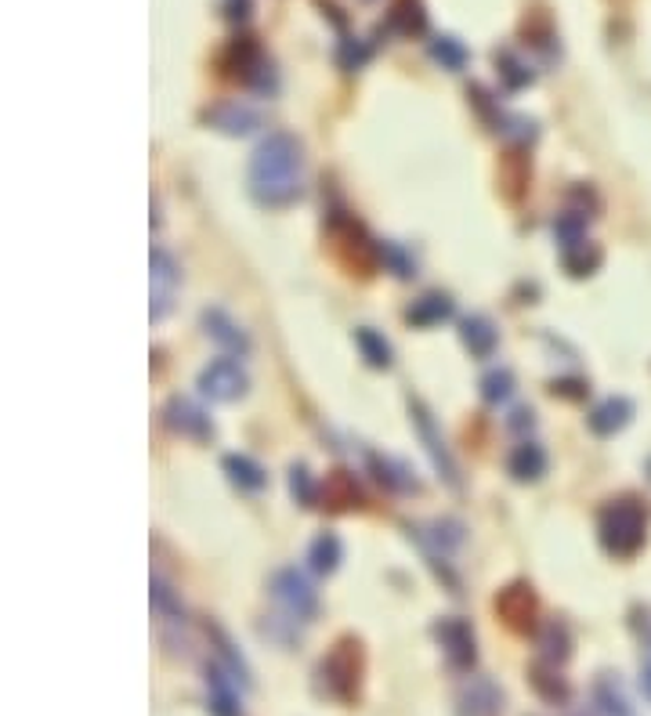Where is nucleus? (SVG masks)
<instances>
[{
    "label": "nucleus",
    "mask_w": 651,
    "mask_h": 716,
    "mask_svg": "<svg viewBox=\"0 0 651 716\" xmlns=\"http://www.w3.org/2000/svg\"><path fill=\"white\" fill-rule=\"evenodd\" d=\"M381 257L387 260V265H391V268H395V276H402V279H409V276H416V271H413V260H409L406 254H402V250H398V246H395V243H384V246H381Z\"/></svg>",
    "instance_id": "f704fd0d"
},
{
    "label": "nucleus",
    "mask_w": 651,
    "mask_h": 716,
    "mask_svg": "<svg viewBox=\"0 0 651 716\" xmlns=\"http://www.w3.org/2000/svg\"><path fill=\"white\" fill-rule=\"evenodd\" d=\"M452 316V297H446V293H424L420 301H413L409 304V311H406V319L413 322V325H438V322H446Z\"/></svg>",
    "instance_id": "4be33fe9"
},
{
    "label": "nucleus",
    "mask_w": 651,
    "mask_h": 716,
    "mask_svg": "<svg viewBox=\"0 0 651 716\" xmlns=\"http://www.w3.org/2000/svg\"><path fill=\"white\" fill-rule=\"evenodd\" d=\"M506 471H511L514 481H540L546 474V452L536 441H521L514 446V452L506 456Z\"/></svg>",
    "instance_id": "2eb2a0df"
},
{
    "label": "nucleus",
    "mask_w": 651,
    "mask_h": 716,
    "mask_svg": "<svg viewBox=\"0 0 651 716\" xmlns=\"http://www.w3.org/2000/svg\"><path fill=\"white\" fill-rule=\"evenodd\" d=\"M322 492H326V503L337 506V511H344V506H362V489L348 471H333L326 478Z\"/></svg>",
    "instance_id": "5701e85b"
},
{
    "label": "nucleus",
    "mask_w": 651,
    "mask_h": 716,
    "mask_svg": "<svg viewBox=\"0 0 651 716\" xmlns=\"http://www.w3.org/2000/svg\"><path fill=\"white\" fill-rule=\"evenodd\" d=\"M149 271H152V322L167 319V311L174 304V290L181 282V271H178V260L156 246L152 257H149Z\"/></svg>",
    "instance_id": "1a4fd4ad"
},
{
    "label": "nucleus",
    "mask_w": 651,
    "mask_h": 716,
    "mask_svg": "<svg viewBox=\"0 0 651 716\" xmlns=\"http://www.w3.org/2000/svg\"><path fill=\"white\" fill-rule=\"evenodd\" d=\"M206 120H211L217 130H225V135H250V130L260 124V116L250 106H239V101H225V106H217V109L206 113Z\"/></svg>",
    "instance_id": "412c9836"
},
{
    "label": "nucleus",
    "mask_w": 651,
    "mask_h": 716,
    "mask_svg": "<svg viewBox=\"0 0 651 716\" xmlns=\"http://www.w3.org/2000/svg\"><path fill=\"white\" fill-rule=\"evenodd\" d=\"M362 670H366V659H362V644L355 637H341L333 644L330 655L322 659L319 676L326 684V695L337 702H355L359 687H362Z\"/></svg>",
    "instance_id": "7ed1b4c3"
},
{
    "label": "nucleus",
    "mask_w": 651,
    "mask_h": 716,
    "mask_svg": "<svg viewBox=\"0 0 651 716\" xmlns=\"http://www.w3.org/2000/svg\"><path fill=\"white\" fill-rule=\"evenodd\" d=\"M409 416H413V427H416V435H420L427 456H431L438 478L446 481L449 489H460V467H456V460H452V452L446 446V438H441V431H438L431 409H427L420 398H413L409 402Z\"/></svg>",
    "instance_id": "39448f33"
},
{
    "label": "nucleus",
    "mask_w": 651,
    "mask_h": 716,
    "mask_svg": "<svg viewBox=\"0 0 651 716\" xmlns=\"http://www.w3.org/2000/svg\"><path fill=\"white\" fill-rule=\"evenodd\" d=\"M630 416H633V402L630 398H608L590 413V431L608 438V435L622 431V427L630 424Z\"/></svg>",
    "instance_id": "a211bd4d"
},
{
    "label": "nucleus",
    "mask_w": 651,
    "mask_h": 716,
    "mask_svg": "<svg viewBox=\"0 0 651 716\" xmlns=\"http://www.w3.org/2000/svg\"><path fill=\"white\" fill-rule=\"evenodd\" d=\"M200 322H203V333L211 336L214 344H221L228 351V355H250V336H246V330L228 316V311H221V308H206L203 316H200Z\"/></svg>",
    "instance_id": "f8f14e48"
},
{
    "label": "nucleus",
    "mask_w": 651,
    "mask_h": 716,
    "mask_svg": "<svg viewBox=\"0 0 651 716\" xmlns=\"http://www.w3.org/2000/svg\"><path fill=\"white\" fill-rule=\"evenodd\" d=\"M271 601L282 608L290 622H311L319 616V590L297 568H279L271 576Z\"/></svg>",
    "instance_id": "20e7f679"
},
{
    "label": "nucleus",
    "mask_w": 651,
    "mask_h": 716,
    "mask_svg": "<svg viewBox=\"0 0 651 716\" xmlns=\"http://www.w3.org/2000/svg\"><path fill=\"white\" fill-rule=\"evenodd\" d=\"M431 58L446 65V70H463L471 55H467V47L456 41V36H435V41H431Z\"/></svg>",
    "instance_id": "c756f323"
},
{
    "label": "nucleus",
    "mask_w": 651,
    "mask_h": 716,
    "mask_svg": "<svg viewBox=\"0 0 651 716\" xmlns=\"http://www.w3.org/2000/svg\"><path fill=\"white\" fill-rule=\"evenodd\" d=\"M641 692L651 702V637H648V648H644V659H641Z\"/></svg>",
    "instance_id": "c9c22d12"
},
{
    "label": "nucleus",
    "mask_w": 651,
    "mask_h": 716,
    "mask_svg": "<svg viewBox=\"0 0 651 716\" xmlns=\"http://www.w3.org/2000/svg\"><path fill=\"white\" fill-rule=\"evenodd\" d=\"M225 474L232 485H239L243 492H260L268 485V474H265V467H260L257 460H250V456H243V452H228L225 460Z\"/></svg>",
    "instance_id": "6ab92c4d"
},
{
    "label": "nucleus",
    "mask_w": 651,
    "mask_h": 716,
    "mask_svg": "<svg viewBox=\"0 0 651 716\" xmlns=\"http://www.w3.org/2000/svg\"><path fill=\"white\" fill-rule=\"evenodd\" d=\"M497 611L506 619V627L514 630H532L536 627V594H532L529 583H511L506 590H500L497 597Z\"/></svg>",
    "instance_id": "ddd939ff"
},
{
    "label": "nucleus",
    "mask_w": 651,
    "mask_h": 716,
    "mask_svg": "<svg viewBox=\"0 0 651 716\" xmlns=\"http://www.w3.org/2000/svg\"><path fill=\"white\" fill-rule=\"evenodd\" d=\"M203 684H206V706H211L214 716H243V698H239L243 684L221 662H211L203 670Z\"/></svg>",
    "instance_id": "9d476101"
},
{
    "label": "nucleus",
    "mask_w": 651,
    "mask_h": 716,
    "mask_svg": "<svg viewBox=\"0 0 651 716\" xmlns=\"http://www.w3.org/2000/svg\"><path fill=\"white\" fill-rule=\"evenodd\" d=\"M163 416H167V427L171 431H178L181 438H211L214 435V424H211V416H206L195 402H189V398H181V395H174L171 402H167V409H163Z\"/></svg>",
    "instance_id": "4468645a"
},
{
    "label": "nucleus",
    "mask_w": 651,
    "mask_h": 716,
    "mask_svg": "<svg viewBox=\"0 0 651 716\" xmlns=\"http://www.w3.org/2000/svg\"><path fill=\"white\" fill-rule=\"evenodd\" d=\"M456 713L460 716H503V692L489 676H471L460 695H456Z\"/></svg>",
    "instance_id": "9b49d317"
},
{
    "label": "nucleus",
    "mask_w": 651,
    "mask_h": 716,
    "mask_svg": "<svg viewBox=\"0 0 651 716\" xmlns=\"http://www.w3.org/2000/svg\"><path fill=\"white\" fill-rule=\"evenodd\" d=\"M601 546L616 557H633L648 536V511L637 500H611L601 511Z\"/></svg>",
    "instance_id": "f03ea898"
},
{
    "label": "nucleus",
    "mask_w": 651,
    "mask_h": 716,
    "mask_svg": "<svg viewBox=\"0 0 651 716\" xmlns=\"http://www.w3.org/2000/svg\"><path fill=\"white\" fill-rule=\"evenodd\" d=\"M370 463H373V471H376V481H384L387 489H416V481L406 478V471H402L398 463L381 460V456H370Z\"/></svg>",
    "instance_id": "2f4dec72"
},
{
    "label": "nucleus",
    "mask_w": 651,
    "mask_h": 716,
    "mask_svg": "<svg viewBox=\"0 0 651 716\" xmlns=\"http://www.w3.org/2000/svg\"><path fill=\"white\" fill-rule=\"evenodd\" d=\"M290 492L297 496V503L316 506L319 489H316V481H311V474H308V467H305V463H297L294 471H290Z\"/></svg>",
    "instance_id": "473e14b6"
},
{
    "label": "nucleus",
    "mask_w": 651,
    "mask_h": 716,
    "mask_svg": "<svg viewBox=\"0 0 651 716\" xmlns=\"http://www.w3.org/2000/svg\"><path fill=\"white\" fill-rule=\"evenodd\" d=\"M460 336H463V344L471 348V355L478 359H489L500 344V330L492 325L489 316H467L460 322Z\"/></svg>",
    "instance_id": "dca6fc26"
},
{
    "label": "nucleus",
    "mask_w": 651,
    "mask_h": 716,
    "mask_svg": "<svg viewBox=\"0 0 651 716\" xmlns=\"http://www.w3.org/2000/svg\"><path fill=\"white\" fill-rule=\"evenodd\" d=\"M532 687L546 698V702H565L568 698V684H565V676L557 673V662H536L532 666Z\"/></svg>",
    "instance_id": "b1692460"
},
{
    "label": "nucleus",
    "mask_w": 651,
    "mask_h": 716,
    "mask_svg": "<svg viewBox=\"0 0 651 716\" xmlns=\"http://www.w3.org/2000/svg\"><path fill=\"white\" fill-rule=\"evenodd\" d=\"M540 648H543V659L546 662H565L568 651H572L565 622H546L543 633H540Z\"/></svg>",
    "instance_id": "a878e982"
},
{
    "label": "nucleus",
    "mask_w": 651,
    "mask_h": 716,
    "mask_svg": "<svg viewBox=\"0 0 651 716\" xmlns=\"http://www.w3.org/2000/svg\"><path fill=\"white\" fill-rule=\"evenodd\" d=\"M355 348L362 351V359H366L373 370H387L391 366V344L376 330H370V325L355 330Z\"/></svg>",
    "instance_id": "393cba45"
},
{
    "label": "nucleus",
    "mask_w": 651,
    "mask_h": 716,
    "mask_svg": "<svg viewBox=\"0 0 651 716\" xmlns=\"http://www.w3.org/2000/svg\"><path fill=\"white\" fill-rule=\"evenodd\" d=\"M514 395V373L511 370H492V373H485L481 376V398L485 402H506Z\"/></svg>",
    "instance_id": "c85d7f7f"
},
{
    "label": "nucleus",
    "mask_w": 651,
    "mask_h": 716,
    "mask_svg": "<svg viewBox=\"0 0 651 716\" xmlns=\"http://www.w3.org/2000/svg\"><path fill=\"white\" fill-rule=\"evenodd\" d=\"M206 633H211V644H214V655H217L221 666L236 676L243 687H250V666H246V659L239 655V648L232 644V637L221 630L217 622H211V627H206Z\"/></svg>",
    "instance_id": "aec40b11"
},
{
    "label": "nucleus",
    "mask_w": 651,
    "mask_h": 716,
    "mask_svg": "<svg viewBox=\"0 0 651 716\" xmlns=\"http://www.w3.org/2000/svg\"><path fill=\"white\" fill-rule=\"evenodd\" d=\"M246 185L260 206L282 211L301 200L305 192V152L301 141L286 130H271L250 156V171H246Z\"/></svg>",
    "instance_id": "f257e3e1"
},
{
    "label": "nucleus",
    "mask_w": 651,
    "mask_h": 716,
    "mask_svg": "<svg viewBox=\"0 0 651 716\" xmlns=\"http://www.w3.org/2000/svg\"><path fill=\"white\" fill-rule=\"evenodd\" d=\"M250 387V376L236 359H214L211 366L200 370V391L211 402H236Z\"/></svg>",
    "instance_id": "6e6552de"
},
{
    "label": "nucleus",
    "mask_w": 651,
    "mask_h": 716,
    "mask_svg": "<svg viewBox=\"0 0 651 716\" xmlns=\"http://www.w3.org/2000/svg\"><path fill=\"white\" fill-rule=\"evenodd\" d=\"M601 265V250L590 243H579V246H568L565 250V268L572 276H590V271Z\"/></svg>",
    "instance_id": "7c9ffc66"
},
{
    "label": "nucleus",
    "mask_w": 651,
    "mask_h": 716,
    "mask_svg": "<svg viewBox=\"0 0 651 716\" xmlns=\"http://www.w3.org/2000/svg\"><path fill=\"white\" fill-rule=\"evenodd\" d=\"M221 70L228 76H236L246 87H257V90H268L271 87V65L260 55V47L250 41V36H239L225 47L221 55Z\"/></svg>",
    "instance_id": "423d86ee"
},
{
    "label": "nucleus",
    "mask_w": 651,
    "mask_h": 716,
    "mask_svg": "<svg viewBox=\"0 0 651 716\" xmlns=\"http://www.w3.org/2000/svg\"><path fill=\"white\" fill-rule=\"evenodd\" d=\"M391 25H395L398 33H406V36H413V33H424L427 19H424L420 0H398L395 11H391Z\"/></svg>",
    "instance_id": "bb28decb"
},
{
    "label": "nucleus",
    "mask_w": 651,
    "mask_h": 716,
    "mask_svg": "<svg viewBox=\"0 0 651 716\" xmlns=\"http://www.w3.org/2000/svg\"><path fill=\"white\" fill-rule=\"evenodd\" d=\"M497 65H500V73L506 76V84L511 87H525L532 84V70H525V62H517L511 51H503V55H497Z\"/></svg>",
    "instance_id": "72a5a7b5"
},
{
    "label": "nucleus",
    "mask_w": 651,
    "mask_h": 716,
    "mask_svg": "<svg viewBox=\"0 0 651 716\" xmlns=\"http://www.w3.org/2000/svg\"><path fill=\"white\" fill-rule=\"evenodd\" d=\"M435 637L441 644V655L452 670L460 673H471L474 662H478V641H474V630L471 622L460 619V616H449V619H438L435 622Z\"/></svg>",
    "instance_id": "0eeeda50"
},
{
    "label": "nucleus",
    "mask_w": 651,
    "mask_h": 716,
    "mask_svg": "<svg viewBox=\"0 0 651 716\" xmlns=\"http://www.w3.org/2000/svg\"><path fill=\"white\" fill-rule=\"evenodd\" d=\"M344 562V543L337 532H319L316 539L308 546V565L311 571H319V576H333L337 568Z\"/></svg>",
    "instance_id": "f3484780"
},
{
    "label": "nucleus",
    "mask_w": 651,
    "mask_h": 716,
    "mask_svg": "<svg viewBox=\"0 0 651 716\" xmlns=\"http://www.w3.org/2000/svg\"><path fill=\"white\" fill-rule=\"evenodd\" d=\"M152 608L160 611L163 619H171V622L185 619V605H181V597L160 576H152Z\"/></svg>",
    "instance_id": "cd10ccee"
}]
</instances>
